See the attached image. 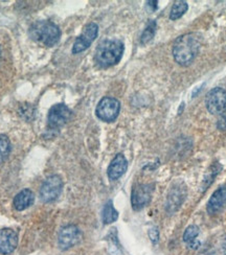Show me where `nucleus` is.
I'll use <instances>...</instances> for the list:
<instances>
[{
	"label": "nucleus",
	"mask_w": 226,
	"mask_h": 255,
	"mask_svg": "<svg viewBox=\"0 0 226 255\" xmlns=\"http://www.w3.org/2000/svg\"><path fill=\"white\" fill-rule=\"evenodd\" d=\"M200 47V41L196 34L190 33L180 36L173 46V57L180 66H189L195 60Z\"/></svg>",
	"instance_id": "nucleus-1"
},
{
	"label": "nucleus",
	"mask_w": 226,
	"mask_h": 255,
	"mask_svg": "<svg viewBox=\"0 0 226 255\" xmlns=\"http://www.w3.org/2000/svg\"><path fill=\"white\" fill-rule=\"evenodd\" d=\"M62 179L57 175H52L43 182L40 188V198L43 202H45V203H49V202L58 199V197L62 193Z\"/></svg>",
	"instance_id": "nucleus-6"
},
{
	"label": "nucleus",
	"mask_w": 226,
	"mask_h": 255,
	"mask_svg": "<svg viewBox=\"0 0 226 255\" xmlns=\"http://www.w3.org/2000/svg\"><path fill=\"white\" fill-rule=\"evenodd\" d=\"M0 57H1V48H0Z\"/></svg>",
	"instance_id": "nucleus-23"
},
{
	"label": "nucleus",
	"mask_w": 226,
	"mask_h": 255,
	"mask_svg": "<svg viewBox=\"0 0 226 255\" xmlns=\"http://www.w3.org/2000/svg\"><path fill=\"white\" fill-rule=\"evenodd\" d=\"M121 104L116 99L106 97L100 101L96 106L95 113L98 118L106 123H111L116 120L120 114Z\"/></svg>",
	"instance_id": "nucleus-4"
},
{
	"label": "nucleus",
	"mask_w": 226,
	"mask_h": 255,
	"mask_svg": "<svg viewBox=\"0 0 226 255\" xmlns=\"http://www.w3.org/2000/svg\"><path fill=\"white\" fill-rule=\"evenodd\" d=\"M155 33H156V22L154 20H151L150 22L148 23L147 27L145 28L144 33L141 37V43L142 44H147L149 41H151L154 38Z\"/></svg>",
	"instance_id": "nucleus-18"
},
{
	"label": "nucleus",
	"mask_w": 226,
	"mask_h": 255,
	"mask_svg": "<svg viewBox=\"0 0 226 255\" xmlns=\"http://www.w3.org/2000/svg\"><path fill=\"white\" fill-rule=\"evenodd\" d=\"M189 8V5L186 1H182V0H178L175 1L173 6L171 8L170 12V19L171 20H177L180 17L184 16Z\"/></svg>",
	"instance_id": "nucleus-17"
},
{
	"label": "nucleus",
	"mask_w": 226,
	"mask_h": 255,
	"mask_svg": "<svg viewBox=\"0 0 226 255\" xmlns=\"http://www.w3.org/2000/svg\"><path fill=\"white\" fill-rule=\"evenodd\" d=\"M153 193V185L141 184L137 185L132 190L131 203L134 210H141L144 208L151 200Z\"/></svg>",
	"instance_id": "nucleus-10"
},
{
	"label": "nucleus",
	"mask_w": 226,
	"mask_h": 255,
	"mask_svg": "<svg viewBox=\"0 0 226 255\" xmlns=\"http://www.w3.org/2000/svg\"><path fill=\"white\" fill-rule=\"evenodd\" d=\"M10 152V142L5 135H0V164H1Z\"/></svg>",
	"instance_id": "nucleus-19"
},
{
	"label": "nucleus",
	"mask_w": 226,
	"mask_h": 255,
	"mask_svg": "<svg viewBox=\"0 0 226 255\" xmlns=\"http://www.w3.org/2000/svg\"><path fill=\"white\" fill-rule=\"evenodd\" d=\"M206 106L213 115H221L226 110V90L221 87L213 88L207 94Z\"/></svg>",
	"instance_id": "nucleus-5"
},
{
	"label": "nucleus",
	"mask_w": 226,
	"mask_h": 255,
	"mask_svg": "<svg viewBox=\"0 0 226 255\" xmlns=\"http://www.w3.org/2000/svg\"><path fill=\"white\" fill-rule=\"evenodd\" d=\"M187 197V186L182 182H176L174 186L171 188L170 193L168 195L167 203H166V209L170 214L175 212L181 204L184 203V201Z\"/></svg>",
	"instance_id": "nucleus-9"
},
{
	"label": "nucleus",
	"mask_w": 226,
	"mask_h": 255,
	"mask_svg": "<svg viewBox=\"0 0 226 255\" xmlns=\"http://www.w3.org/2000/svg\"><path fill=\"white\" fill-rule=\"evenodd\" d=\"M71 118V110L64 104H57L52 106L48 112L47 122L51 129H59L65 125Z\"/></svg>",
	"instance_id": "nucleus-8"
},
{
	"label": "nucleus",
	"mask_w": 226,
	"mask_h": 255,
	"mask_svg": "<svg viewBox=\"0 0 226 255\" xmlns=\"http://www.w3.org/2000/svg\"><path fill=\"white\" fill-rule=\"evenodd\" d=\"M149 237H150L151 241H152L153 243H157V242H158V239H159L158 230H157L156 228L151 229V230L149 231Z\"/></svg>",
	"instance_id": "nucleus-21"
},
{
	"label": "nucleus",
	"mask_w": 226,
	"mask_h": 255,
	"mask_svg": "<svg viewBox=\"0 0 226 255\" xmlns=\"http://www.w3.org/2000/svg\"><path fill=\"white\" fill-rule=\"evenodd\" d=\"M30 37L38 43L47 47L56 45L61 37V30L57 24L51 21H38L34 23L29 30Z\"/></svg>",
	"instance_id": "nucleus-3"
},
{
	"label": "nucleus",
	"mask_w": 226,
	"mask_h": 255,
	"mask_svg": "<svg viewBox=\"0 0 226 255\" xmlns=\"http://www.w3.org/2000/svg\"><path fill=\"white\" fill-rule=\"evenodd\" d=\"M18 245L17 233L8 228L0 230V254L12 253Z\"/></svg>",
	"instance_id": "nucleus-12"
},
{
	"label": "nucleus",
	"mask_w": 226,
	"mask_h": 255,
	"mask_svg": "<svg viewBox=\"0 0 226 255\" xmlns=\"http://www.w3.org/2000/svg\"><path fill=\"white\" fill-rule=\"evenodd\" d=\"M226 206V185L219 187L212 195L208 203V212L210 215H216Z\"/></svg>",
	"instance_id": "nucleus-13"
},
{
	"label": "nucleus",
	"mask_w": 226,
	"mask_h": 255,
	"mask_svg": "<svg viewBox=\"0 0 226 255\" xmlns=\"http://www.w3.org/2000/svg\"><path fill=\"white\" fill-rule=\"evenodd\" d=\"M102 217L104 224H111L118 219V212L115 210L112 201H108L104 206Z\"/></svg>",
	"instance_id": "nucleus-16"
},
{
	"label": "nucleus",
	"mask_w": 226,
	"mask_h": 255,
	"mask_svg": "<svg viewBox=\"0 0 226 255\" xmlns=\"http://www.w3.org/2000/svg\"><path fill=\"white\" fill-rule=\"evenodd\" d=\"M34 201H35V196L33 191L29 189H23L15 197L14 207L19 211L24 210L33 204Z\"/></svg>",
	"instance_id": "nucleus-15"
},
{
	"label": "nucleus",
	"mask_w": 226,
	"mask_h": 255,
	"mask_svg": "<svg viewBox=\"0 0 226 255\" xmlns=\"http://www.w3.org/2000/svg\"><path fill=\"white\" fill-rule=\"evenodd\" d=\"M82 238L80 229L74 225L62 228L59 235V246L62 250H67L77 245Z\"/></svg>",
	"instance_id": "nucleus-11"
},
{
	"label": "nucleus",
	"mask_w": 226,
	"mask_h": 255,
	"mask_svg": "<svg viewBox=\"0 0 226 255\" xmlns=\"http://www.w3.org/2000/svg\"><path fill=\"white\" fill-rule=\"evenodd\" d=\"M123 42L117 39L104 40L95 51V62L103 68L116 65L124 55Z\"/></svg>",
	"instance_id": "nucleus-2"
},
{
	"label": "nucleus",
	"mask_w": 226,
	"mask_h": 255,
	"mask_svg": "<svg viewBox=\"0 0 226 255\" xmlns=\"http://www.w3.org/2000/svg\"><path fill=\"white\" fill-rule=\"evenodd\" d=\"M127 168L128 161L126 157L123 154H117L111 161L107 174H108L110 180H117L127 172Z\"/></svg>",
	"instance_id": "nucleus-14"
},
{
	"label": "nucleus",
	"mask_w": 226,
	"mask_h": 255,
	"mask_svg": "<svg viewBox=\"0 0 226 255\" xmlns=\"http://www.w3.org/2000/svg\"><path fill=\"white\" fill-rule=\"evenodd\" d=\"M199 228L196 225H191L189 226L186 231H185V235H184V241L188 244H191L193 242L196 241V238L199 236Z\"/></svg>",
	"instance_id": "nucleus-20"
},
{
	"label": "nucleus",
	"mask_w": 226,
	"mask_h": 255,
	"mask_svg": "<svg viewBox=\"0 0 226 255\" xmlns=\"http://www.w3.org/2000/svg\"><path fill=\"white\" fill-rule=\"evenodd\" d=\"M221 251L223 255H226V235L223 237L222 239V243H221Z\"/></svg>",
	"instance_id": "nucleus-22"
},
{
	"label": "nucleus",
	"mask_w": 226,
	"mask_h": 255,
	"mask_svg": "<svg viewBox=\"0 0 226 255\" xmlns=\"http://www.w3.org/2000/svg\"><path fill=\"white\" fill-rule=\"evenodd\" d=\"M99 34V26L94 22H90L86 25L81 33V35L75 40L73 47H72V54H80V52L87 49L92 42L96 39Z\"/></svg>",
	"instance_id": "nucleus-7"
}]
</instances>
